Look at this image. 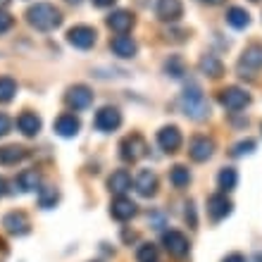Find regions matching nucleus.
Returning <instances> with one entry per match:
<instances>
[{
	"label": "nucleus",
	"instance_id": "nucleus-28",
	"mask_svg": "<svg viewBox=\"0 0 262 262\" xmlns=\"http://www.w3.org/2000/svg\"><path fill=\"white\" fill-rule=\"evenodd\" d=\"M169 181H172L174 188H184V186H188V181H191V172H188L184 165H177L169 169Z\"/></svg>",
	"mask_w": 262,
	"mask_h": 262
},
{
	"label": "nucleus",
	"instance_id": "nucleus-34",
	"mask_svg": "<svg viewBox=\"0 0 262 262\" xmlns=\"http://www.w3.org/2000/svg\"><path fill=\"white\" fill-rule=\"evenodd\" d=\"M10 126H12L10 117H7L5 112H0V136H5V134H10Z\"/></svg>",
	"mask_w": 262,
	"mask_h": 262
},
{
	"label": "nucleus",
	"instance_id": "nucleus-1",
	"mask_svg": "<svg viewBox=\"0 0 262 262\" xmlns=\"http://www.w3.org/2000/svg\"><path fill=\"white\" fill-rule=\"evenodd\" d=\"M27 21L36 31H53L62 24V12L53 3H36L27 10Z\"/></svg>",
	"mask_w": 262,
	"mask_h": 262
},
{
	"label": "nucleus",
	"instance_id": "nucleus-24",
	"mask_svg": "<svg viewBox=\"0 0 262 262\" xmlns=\"http://www.w3.org/2000/svg\"><path fill=\"white\" fill-rule=\"evenodd\" d=\"M200 72L205 76H210V79H220V76L224 74V64H222V60L217 55H203V60H200Z\"/></svg>",
	"mask_w": 262,
	"mask_h": 262
},
{
	"label": "nucleus",
	"instance_id": "nucleus-32",
	"mask_svg": "<svg viewBox=\"0 0 262 262\" xmlns=\"http://www.w3.org/2000/svg\"><path fill=\"white\" fill-rule=\"evenodd\" d=\"M255 150V141H241V143H236L234 145V150H231V155L234 158H243V155H250V152Z\"/></svg>",
	"mask_w": 262,
	"mask_h": 262
},
{
	"label": "nucleus",
	"instance_id": "nucleus-14",
	"mask_svg": "<svg viewBox=\"0 0 262 262\" xmlns=\"http://www.w3.org/2000/svg\"><path fill=\"white\" fill-rule=\"evenodd\" d=\"M181 141L184 138H181L179 126H162L158 131V143L165 152H177L181 148Z\"/></svg>",
	"mask_w": 262,
	"mask_h": 262
},
{
	"label": "nucleus",
	"instance_id": "nucleus-12",
	"mask_svg": "<svg viewBox=\"0 0 262 262\" xmlns=\"http://www.w3.org/2000/svg\"><path fill=\"white\" fill-rule=\"evenodd\" d=\"M134 188H136L138 195L152 198V195L158 193V174L150 172V169H141L136 174V179H134Z\"/></svg>",
	"mask_w": 262,
	"mask_h": 262
},
{
	"label": "nucleus",
	"instance_id": "nucleus-3",
	"mask_svg": "<svg viewBox=\"0 0 262 262\" xmlns=\"http://www.w3.org/2000/svg\"><path fill=\"white\" fill-rule=\"evenodd\" d=\"M145 152H148V145L141 134H129L119 143V155L124 162H138L141 158H145Z\"/></svg>",
	"mask_w": 262,
	"mask_h": 262
},
{
	"label": "nucleus",
	"instance_id": "nucleus-30",
	"mask_svg": "<svg viewBox=\"0 0 262 262\" xmlns=\"http://www.w3.org/2000/svg\"><path fill=\"white\" fill-rule=\"evenodd\" d=\"M17 93V81L10 76H0V103H10Z\"/></svg>",
	"mask_w": 262,
	"mask_h": 262
},
{
	"label": "nucleus",
	"instance_id": "nucleus-8",
	"mask_svg": "<svg viewBox=\"0 0 262 262\" xmlns=\"http://www.w3.org/2000/svg\"><path fill=\"white\" fill-rule=\"evenodd\" d=\"M231 200L227 198V193H214L207 198V217L212 222H222L224 217L231 214Z\"/></svg>",
	"mask_w": 262,
	"mask_h": 262
},
{
	"label": "nucleus",
	"instance_id": "nucleus-37",
	"mask_svg": "<svg viewBox=\"0 0 262 262\" xmlns=\"http://www.w3.org/2000/svg\"><path fill=\"white\" fill-rule=\"evenodd\" d=\"M91 3H93L96 7H110V5H115L117 0H91Z\"/></svg>",
	"mask_w": 262,
	"mask_h": 262
},
{
	"label": "nucleus",
	"instance_id": "nucleus-31",
	"mask_svg": "<svg viewBox=\"0 0 262 262\" xmlns=\"http://www.w3.org/2000/svg\"><path fill=\"white\" fill-rule=\"evenodd\" d=\"M136 260L138 262H155L158 260V248H155L152 243H143V246H138Z\"/></svg>",
	"mask_w": 262,
	"mask_h": 262
},
{
	"label": "nucleus",
	"instance_id": "nucleus-33",
	"mask_svg": "<svg viewBox=\"0 0 262 262\" xmlns=\"http://www.w3.org/2000/svg\"><path fill=\"white\" fill-rule=\"evenodd\" d=\"M12 24H14L12 14H7L5 10H0V34H5V31H10V29H12Z\"/></svg>",
	"mask_w": 262,
	"mask_h": 262
},
{
	"label": "nucleus",
	"instance_id": "nucleus-27",
	"mask_svg": "<svg viewBox=\"0 0 262 262\" xmlns=\"http://www.w3.org/2000/svg\"><path fill=\"white\" fill-rule=\"evenodd\" d=\"M57 200H60V193H57V188H53V186L38 188V205H41L43 210H50V207H55Z\"/></svg>",
	"mask_w": 262,
	"mask_h": 262
},
{
	"label": "nucleus",
	"instance_id": "nucleus-4",
	"mask_svg": "<svg viewBox=\"0 0 262 262\" xmlns=\"http://www.w3.org/2000/svg\"><path fill=\"white\" fill-rule=\"evenodd\" d=\"M96 38H98V31L93 27H89V24H76V27H72L67 31V43L79 50L93 48Z\"/></svg>",
	"mask_w": 262,
	"mask_h": 262
},
{
	"label": "nucleus",
	"instance_id": "nucleus-17",
	"mask_svg": "<svg viewBox=\"0 0 262 262\" xmlns=\"http://www.w3.org/2000/svg\"><path fill=\"white\" fill-rule=\"evenodd\" d=\"M110 214L117 222H129L131 217L136 214V203L129 200V198H124V195H117L110 205Z\"/></svg>",
	"mask_w": 262,
	"mask_h": 262
},
{
	"label": "nucleus",
	"instance_id": "nucleus-7",
	"mask_svg": "<svg viewBox=\"0 0 262 262\" xmlns=\"http://www.w3.org/2000/svg\"><path fill=\"white\" fill-rule=\"evenodd\" d=\"M64 100H67V105L72 110H76V112L86 110V107H91V103H93V91H91L89 86H83V83H76V86H72V89L67 91Z\"/></svg>",
	"mask_w": 262,
	"mask_h": 262
},
{
	"label": "nucleus",
	"instance_id": "nucleus-40",
	"mask_svg": "<svg viewBox=\"0 0 262 262\" xmlns=\"http://www.w3.org/2000/svg\"><path fill=\"white\" fill-rule=\"evenodd\" d=\"M200 3H207V5H220L222 0H200Z\"/></svg>",
	"mask_w": 262,
	"mask_h": 262
},
{
	"label": "nucleus",
	"instance_id": "nucleus-19",
	"mask_svg": "<svg viewBox=\"0 0 262 262\" xmlns=\"http://www.w3.org/2000/svg\"><path fill=\"white\" fill-rule=\"evenodd\" d=\"M107 27L115 31V34H126L134 27V14L129 10H115V12L107 17Z\"/></svg>",
	"mask_w": 262,
	"mask_h": 262
},
{
	"label": "nucleus",
	"instance_id": "nucleus-9",
	"mask_svg": "<svg viewBox=\"0 0 262 262\" xmlns=\"http://www.w3.org/2000/svg\"><path fill=\"white\" fill-rule=\"evenodd\" d=\"M262 67V46L260 43H250L248 48L243 50L241 60H238V72L246 76V72H257Z\"/></svg>",
	"mask_w": 262,
	"mask_h": 262
},
{
	"label": "nucleus",
	"instance_id": "nucleus-15",
	"mask_svg": "<svg viewBox=\"0 0 262 262\" xmlns=\"http://www.w3.org/2000/svg\"><path fill=\"white\" fill-rule=\"evenodd\" d=\"M110 48H112V53H115L117 57H122V60H129V57H134L138 53L136 41H134L131 36H126V34L115 36V38L110 41Z\"/></svg>",
	"mask_w": 262,
	"mask_h": 262
},
{
	"label": "nucleus",
	"instance_id": "nucleus-6",
	"mask_svg": "<svg viewBox=\"0 0 262 262\" xmlns=\"http://www.w3.org/2000/svg\"><path fill=\"white\" fill-rule=\"evenodd\" d=\"M220 103H222L224 110L238 112V110H243V107L250 103V96L243 89H238V86H227V89L220 93Z\"/></svg>",
	"mask_w": 262,
	"mask_h": 262
},
{
	"label": "nucleus",
	"instance_id": "nucleus-18",
	"mask_svg": "<svg viewBox=\"0 0 262 262\" xmlns=\"http://www.w3.org/2000/svg\"><path fill=\"white\" fill-rule=\"evenodd\" d=\"M155 12L162 21H179L184 14V5H181V0H158Z\"/></svg>",
	"mask_w": 262,
	"mask_h": 262
},
{
	"label": "nucleus",
	"instance_id": "nucleus-10",
	"mask_svg": "<svg viewBox=\"0 0 262 262\" xmlns=\"http://www.w3.org/2000/svg\"><path fill=\"white\" fill-rule=\"evenodd\" d=\"M188 155H191L193 162H205L214 155V141L207 136H195L188 143Z\"/></svg>",
	"mask_w": 262,
	"mask_h": 262
},
{
	"label": "nucleus",
	"instance_id": "nucleus-35",
	"mask_svg": "<svg viewBox=\"0 0 262 262\" xmlns=\"http://www.w3.org/2000/svg\"><path fill=\"white\" fill-rule=\"evenodd\" d=\"M191 220V227H195V210H193V203L186 205V222Z\"/></svg>",
	"mask_w": 262,
	"mask_h": 262
},
{
	"label": "nucleus",
	"instance_id": "nucleus-42",
	"mask_svg": "<svg viewBox=\"0 0 262 262\" xmlns=\"http://www.w3.org/2000/svg\"><path fill=\"white\" fill-rule=\"evenodd\" d=\"M67 3H72V5H79V3H81V0H67Z\"/></svg>",
	"mask_w": 262,
	"mask_h": 262
},
{
	"label": "nucleus",
	"instance_id": "nucleus-26",
	"mask_svg": "<svg viewBox=\"0 0 262 262\" xmlns=\"http://www.w3.org/2000/svg\"><path fill=\"white\" fill-rule=\"evenodd\" d=\"M227 21L234 29H246L250 24V14L243 7H229L227 10Z\"/></svg>",
	"mask_w": 262,
	"mask_h": 262
},
{
	"label": "nucleus",
	"instance_id": "nucleus-36",
	"mask_svg": "<svg viewBox=\"0 0 262 262\" xmlns=\"http://www.w3.org/2000/svg\"><path fill=\"white\" fill-rule=\"evenodd\" d=\"M222 262H246V257H243L241 253H231V255H227Z\"/></svg>",
	"mask_w": 262,
	"mask_h": 262
},
{
	"label": "nucleus",
	"instance_id": "nucleus-11",
	"mask_svg": "<svg viewBox=\"0 0 262 262\" xmlns=\"http://www.w3.org/2000/svg\"><path fill=\"white\" fill-rule=\"evenodd\" d=\"M162 243H165L167 253L174 257H184L188 250H191V243H188V238L181 234V231H167V234L162 236Z\"/></svg>",
	"mask_w": 262,
	"mask_h": 262
},
{
	"label": "nucleus",
	"instance_id": "nucleus-41",
	"mask_svg": "<svg viewBox=\"0 0 262 262\" xmlns=\"http://www.w3.org/2000/svg\"><path fill=\"white\" fill-rule=\"evenodd\" d=\"M7 3H10V0H0V10H3V7H5Z\"/></svg>",
	"mask_w": 262,
	"mask_h": 262
},
{
	"label": "nucleus",
	"instance_id": "nucleus-13",
	"mask_svg": "<svg viewBox=\"0 0 262 262\" xmlns=\"http://www.w3.org/2000/svg\"><path fill=\"white\" fill-rule=\"evenodd\" d=\"M3 227H5L7 234L12 236H27L29 229H31V222L24 212H7L3 217Z\"/></svg>",
	"mask_w": 262,
	"mask_h": 262
},
{
	"label": "nucleus",
	"instance_id": "nucleus-39",
	"mask_svg": "<svg viewBox=\"0 0 262 262\" xmlns=\"http://www.w3.org/2000/svg\"><path fill=\"white\" fill-rule=\"evenodd\" d=\"M5 253H7V246H5V241L0 238V260H3V255H5Z\"/></svg>",
	"mask_w": 262,
	"mask_h": 262
},
{
	"label": "nucleus",
	"instance_id": "nucleus-22",
	"mask_svg": "<svg viewBox=\"0 0 262 262\" xmlns=\"http://www.w3.org/2000/svg\"><path fill=\"white\" fill-rule=\"evenodd\" d=\"M107 188H110L115 195H124L126 191L131 188V177L126 169H117V172H112V177L107 179Z\"/></svg>",
	"mask_w": 262,
	"mask_h": 262
},
{
	"label": "nucleus",
	"instance_id": "nucleus-29",
	"mask_svg": "<svg viewBox=\"0 0 262 262\" xmlns=\"http://www.w3.org/2000/svg\"><path fill=\"white\" fill-rule=\"evenodd\" d=\"M165 72H167V76H172V79H181V76L186 74L184 60H181L179 55H169L165 60Z\"/></svg>",
	"mask_w": 262,
	"mask_h": 262
},
{
	"label": "nucleus",
	"instance_id": "nucleus-20",
	"mask_svg": "<svg viewBox=\"0 0 262 262\" xmlns=\"http://www.w3.org/2000/svg\"><path fill=\"white\" fill-rule=\"evenodd\" d=\"M41 117L34 115V112H21L19 117H17V129L24 134L27 138H34L38 136V131H41Z\"/></svg>",
	"mask_w": 262,
	"mask_h": 262
},
{
	"label": "nucleus",
	"instance_id": "nucleus-23",
	"mask_svg": "<svg viewBox=\"0 0 262 262\" xmlns=\"http://www.w3.org/2000/svg\"><path fill=\"white\" fill-rule=\"evenodd\" d=\"M29 158V150L27 148H21V145H5V148H0V165H17L21 160Z\"/></svg>",
	"mask_w": 262,
	"mask_h": 262
},
{
	"label": "nucleus",
	"instance_id": "nucleus-16",
	"mask_svg": "<svg viewBox=\"0 0 262 262\" xmlns=\"http://www.w3.org/2000/svg\"><path fill=\"white\" fill-rule=\"evenodd\" d=\"M55 134L62 138H72L79 134V129H81V122H79V117L76 115H72V112H64V115H60V117L55 119Z\"/></svg>",
	"mask_w": 262,
	"mask_h": 262
},
{
	"label": "nucleus",
	"instance_id": "nucleus-5",
	"mask_svg": "<svg viewBox=\"0 0 262 262\" xmlns=\"http://www.w3.org/2000/svg\"><path fill=\"white\" fill-rule=\"evenodd\" d=\"M93 126L98 131H103V134H110V131H117L122 126V112L117 107H100L96 112V117H93Z\"/></svg>",
	"mask_w": 262,
	"mask_h": 262
},
{
	"label": "nucleus",
	"instance_id": "nucleus-21",
	"mask_svg": "<svg viewBox=\"0 0 262 262\" xmlns=\"http://www.w3.org/2000/svg\"><path fill=\"white\" fill-rule=\"evenodd\" d=\"M38 172L36 169H24V172L17 174V179H14V188L19 191V193H29V191H36L38 188Z\"/></svg>",
	"mask_w": 262,
	"mask_h": 262
},
{
	"label": "nucleus",
	"instance_id": "nucleus-25",
	"mask_svg": "<svg viewBox=\"0 0 262 262\" xmlns=\"http://www.w3.org/2000/svg\"><path fill=\"white\" fill-rule=\"evenodd\" d=\"M217 184H220V191L222 193H231L238 184V172H236L234 167H224L217 177Z\"/></svg>",
	"mask_w": 262,
	"mask_h": 262
},
{
	"label": "nucleus",
	"instance_id": "nucleus-38",
	"mask_svg": "<svg viewBox=\"0 0 262 262\" xmlns=\"http://www.w3.org/2000/svg\"><path fill=\"white\" fill-rule=\"evenodd\" d=\"M3 195H7V181L0 177V198H3Z\"/></svg>",
	"mask_w": 262,
	"mask_h": 262
},
{
	"label": "nucleus",
	"instance_id": "nucleus-2",
	"mask_svg": "<svg viewBox=\"0 0 262 262\" xmlns=\"http://www.w3.org/2000/svg\"><path fill=\"white\" fill-rule=\"evenodd\" d=\"M179 107L186 117L195 119V122H200V119H205L210 115V103H207L205 93L200 91V86H195V83H188L184 89V93L179 98Z\"/></svg>",
	"mask_w": 262,
	"mask_h": 262
}]
</instances>
